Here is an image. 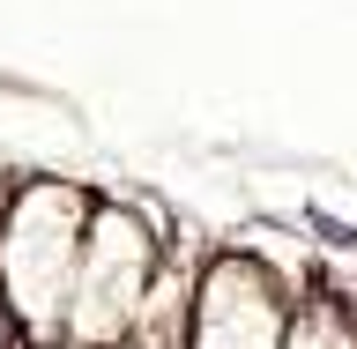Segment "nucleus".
Returning <instances> with one entry per match:
<instances>
[{
  "label": "nucleus",
  "mask_w": 357,
  "mask_h": 349,
  "mask_svg": "<svg viewBox=\"0 0 357 349\" xmlns=\"http://www.w3.org/2000/svg\"><path fill=\"white\" fill-rule=\"evenodd\" d=\"M283 334H290V297L261 261L223 253L201 267L178 349H283Z\"/></svg>",
  "instance_id": "3"
},
{
  "label": "nucleus",
  "mask_w": 357,
  "mask_h": 349,
  "mask_svg": "<svg viewBox=\"0 0 357 349\" xmlns=\"http://www.w3.org/2000/svg\"><path fill=\"white\" fill-rule=\"evenodd\" d=\"M119 349H178V342H172V334H142V327H134V334H127Z\"/></svg>",
  "instance_id": "5"
},
{
  "label": "nucleus",
  "mask_w": 357,
  "mask_h": 349,
  "mask_svg": "<svg viewBox=\"0 0 357 349\" xmlns=\"http://www.w3.org/2000/svg\"><path fill=\"white\" fill-rule=\"evenodd\" d=\"M283 349H357V342H350V320H342V312H335L328 297H312L305 312H290Z\"/></svg>",
  "instance_id": "4"
},
{
  "label": "nucleus",
  "mask_w": 357,
  "mask_h": 349,
  "mask_svg": "<svg viewBox=\"0 0 357 349\" xmlns=\"http://www.w3.org/2000/svg\"><path fill=\"white\" fill-rule=\"evenodd\" d=\"M30 349H60V342H30Z\"/></svg>",
  "instance_id": "6"
},
{
  "label": "nucleus",
  "mask_w": 357,
  "mask_h": 349,
  "mask_svg": "<svg viewBox=\"0 0 357 349\" xmlns=\"http://www.w3.org/2000/svg\"><path fill=\"white\" fill-rule=\"evenodd\" d=\"M60 349H89V342H60Z\"/></svg>",
  "instance_id": "7"
},
{
  "label": "nucleus",
  "mask_w": 357,
  "mask_h": 349,
  "mask_svg": "<svg viewBox=\"0 0 357 349\" xmlns=\"http://www.w3.org/2000/svg\"><path fill=\"white\" fill-rule=\"evenodd\" d=\"M82 231H89V201L67 186H30L0 223V297L30 327V342H60Z\"/></svg>",
  "instance_id": "1"
},
{
  "label": "nucleus",
  "mask_w": 357,
  "mask_h": 349,
  "mask_svg": "<svg viewBox=\"0 0 357 349\" xmlns=\"http://www.w3.org/2000/svg\"><path fill=\"white\" fill-rule=\"evenodd\" d=\"M156 283V238L127 208H89L82 261H75V297H67V342L119 349L134 334V312Z\"/></svg>",
  "instance_id": "2"
}]
</instances>
